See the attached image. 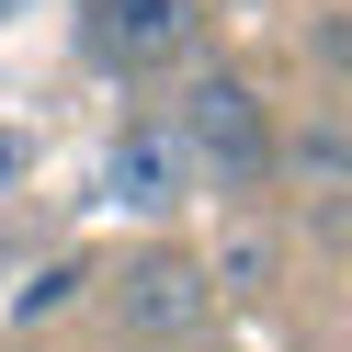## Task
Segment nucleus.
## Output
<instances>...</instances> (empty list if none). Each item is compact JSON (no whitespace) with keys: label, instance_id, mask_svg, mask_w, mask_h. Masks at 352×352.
<instances>
[{"label":"nucleus","instance_id":"obj_1","mask_svg":"<svg viewBox=\"0 0 352 352\" xmlns=\"http://www.w3.org/2000/svg\"><path fill=\"white\" fill-rule=\"evenodd\" d=\"M182 148H193V182H216V193H261L273 182V114H261V91L250 80H193L182 91Z\"/></svg>","mask_w":352,"mask_h":352},{"label":"nucleus","instance_id":"obj_2","mask_svg":"<svg viewBox=\"0 0 352 352\" xmlns=\"http://www.w3.org/2000/svg\"><path fill=\"white\" fill-rule=\"evenodd\" d=\"M102 307H114L125 341H205L216 284H205V261H193V250H137L114 284H102Z\"/></svg>","mask_w":352,"mask_h":352},{"label":"nucleus","instance_id":"obj_3","mask_svg":"<svg viewBox=\"0 0 352 352\" xmlns=\"http://www.w3.org/2000/svg\"><path fill=\"white\" fill-rule=\"evenodd\" d=\"M193 34H205L193 0H91L80 46H91L102 69H170V57H193Z\"/></svg>","mask_w":352,"mask_h":352},{"label":"nucleus","instance_id":"obj_4","mask_svg":"<svg viewBox=\"0 0 352 352\" xmlns=\"http://www.w3.org/2000/svg\"><path fill=\"white\" fill-rule=\"evenodd\" d=\"M182 193H205L182 125H170V114H137V125L114 137V205H125V216H170Z\"/></svg>","mask_w":352,"mask_h":352},{"label":"nucleus","instance_id":"obj_5","mask_svg":"<svg viewBox=\"0 0 352 352\" xmlns=\"http://www.w3.org/2000/svg\"><path fill=\"white\" fill-rule=\"evenodd\" d=\"M273 273H284V239L261 228V216H250V228H228V239L205 250V284H216V296H273Z\"/></svg>","mask_w":352,"mask_h":352},{"label":"nucleus","instance_id":"obj_6","mask_svg":"<svg viewBox=\"0 0 352 352\" xmlns=\"http://www.w3.org/2000/svg\"><path fill=\"white\" fill-rule=\"evenodd\" d=\"M69 284H80V261H57V273H34V284H23V329L46 318V307H69Z\"/></svg>","mask_w":352,"mask_h":352},{"label":"nucleus","instance_id":"obj_7","mask_svg":"<svg viewBox=\"0 0 352 352\" xmlns=\"http://www.w3.org/2000/svg\"><path fill=\"white\" fill-rule=\"evenodd\" d=\"M23 182V137H12V125H0V193Z\"/></svg>","mask_w":352,"mask_h":352},{"label":"nucleus","instance_id":"obj_8","mask_svg":"<svg viewBox=\"0 0 352 352\" xmlns=\"http://www.w3.org/2000/svg\"><path fill=\"white\" fill-rule=\"evenodd\" d=\"M170 352H205V341H170Z\"/></svg>","mask_w":352,"mask_h":352}]
</instances>
